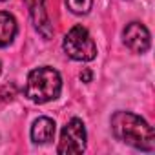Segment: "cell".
I'll return each mask as SVG.
<instances>
[{
    "mask_svg": "<svg viewBox=\"0 0 155 155\" xmlns=\"http://www.w3.org/2000/svg\"><path fill=\"white\" fill-rule=\"evenodd\" d=\"M111 130L119 140H122V142H126L137 150H142V151H153L155 150L153 128L135 113L117 111L111 117Z\"/></svg>",
    "mask_w": 155,
    "mask_h": 155,
    "instance_id": "1",
    "label": "cell"
},
{
    "mask_svg": "<svg viewBox=\"0 0 155 155\" xmlns=\"http://www.w3.org/2000/svg\"><path fill=\"white\" fill-rule=\"evenodd\" d=\"M62 90V79L60 73L49 66L37 68L28 75L26 82V97L37 104H44L49 101H55L60 95Z\"/></svg>",
    "mask_w": 155,
    "mask_h": 155,
    "instance_id": "2",
    "label": "cell"
},
{
    "mask_svg": "<svg viewBox=\"0 0 155 155\" xmlns=\"http://www.w3.org/2000/svg\"><path fill=\"white\" fill-rule=\"evenodd\" d=\"M64 51L68 57L79 62H90L97 57V46L86 28L75 26L64 37Z\"/></svg>",
    "mask_w": 155,
    "mask_h": 155,
    "instance_id": "3",
    "label": "cell"
},
{
    "mask_svg": "<svg viewBox=\"0 0 155 155\" xmlns=\"http://www.w3.org/2000/svg\"><path fill=\"white\" fill-rule=\"evenodd\" d=\"M84 150H86L84 122L81 119H71L60 133V142H58L57 151L60 155H68V153H82Z\"/></svg>",
    "mask_w": 155,
    "mask_h": 155,
    "instance_id": "4",
    "label": "cell"
},
{
    "mask_svg": "<svg viewBox=\"0 0 155 155\" xmlns=\"http://www.w3.org/2000/svg\"><path fill=\"white\" fill-rule=\"evenodd\" d=\"M124 44L133 51V53H146L150 49V31L146 29V26H142L140 22H131L126 26L124 29Z\"/></svg>",
    "mask_w": 155,
    "mask_h": 155,
    "instance_id": "5",
    "label": "cell"
},
{
    "mask_svg": "<svg viewBox=\"0 0 155 155\" xmlns=\"http://www.w3.org/2000/svg\"><path fill=\"white\" fill-rule=\"evenodd\" d=\"M28 9H29V15H31V20L37 28V31L44 37V38H49L53 35V28H51V22L48 18V13H46V8H44V0H24Z\"/></svg>",
    "mask_w": 155,
    "mask_h": 155,
    "instance_id": "6",
    "label": "cell"
},
{
    "mask_svg": "<svg viewBox=\"0 0 155 155\" xmlns=\"http://www.w3.org/2000/svg\"><path fill=\"white\" fill-rule=\"evenodd\" d=\"M55 137V122L49 117H38L31 126V139L37 144H46Z\"/></svg>",
    "mask_w": 155,
    "mask_h": 155,
    "instance_id": "7",
    "label": "cell"
},
{
    "mask_svg": "<svg viewBox=\"0 0 155 155\" xmlns=\"http://www.w3.org/2000/svg\"><path fill=\"white\" fill-rule=\"evenodd\" d=\"M17 35V20L13 15L0 11V48H6L13 42Z\"/></svg>",
    "mask_w": 155,
    "mask_h": 155,
    "instance_id": "8",
    "label": "cell"
},
{
    "mask_svg": "<svg viewBox=\"0 0 155 155\" xmlns=\"http://www.w3.org/2000/svg\"><path fill=\"white\" fill-rule=\"evenodd\" d=\"M66 6L75 15H88L93 6V0H66Z\"/></svg>",
    "mask_w": 155,
    "mask_h": 155,
    "instance_id": "9",
    "label": "cell"
},
{
    "mask_svg": "<svg viewBox=\"0 0 155 155\" xmlns=\"http://www.w3.org/2000/svg\"><path fill=\"white\" fill-rule=\"evenodd\" d=\"M81 79H82L84 82H90V81H91V71H90V69H86L84 73H81Z\"/></svg>",
    "mask_w": 155,
    "mask_h": 155,
    "instance_id": "10",
    "label": "cell"
},
{
    "mask_svg": "<svg viewBox=\"0 0 155 155\" xmlns=\"http://www.w3.org/2000/svg\"><path fill=\"white\" fill-rule=\"evenodd\" d=\"M0 73H2V64H0Z\"/></svg>",
    "mask_w": 155,
    "mask_h": 155,
    "instance_id": "11",
    "label": "cell"
}]
</instances>
